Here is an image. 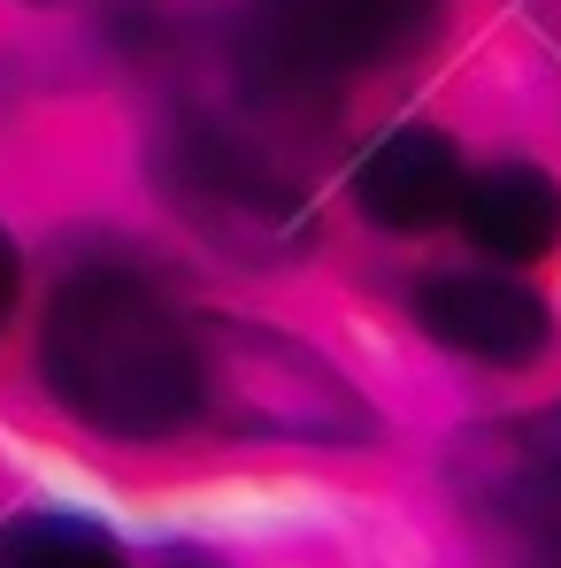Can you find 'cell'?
Listing matches in <instances>:
<instances>
[{"mask_svg": "<svg viewBox=\"0 0 561 568\" xmlns=\"http://www.w3.org/2000/svg\"><path fill=\"white\" fill-rule=\"evenodd\" d=\"M39 369L78 423L116 438H162L192 415V331L131 270H86L62 284Z\"/></svg>", "mask_w": 561, "mask_h": 568, "instance_id": "6da1fadb", "label": "cell"}, {"mask_svg": "<svg viewBox=\"0 0 561 568\" xmlns=\"http://www.w3.org/2000/svg\"><path fill=\"white\" fill-rule=\"evenodd\" d=\"M439 0H254L247 16V70L270 93L354 85L362 70L408 54L431 31Z\"/></svg>", "mask_w": 561, "mask_h": 568, "instance_id": "7a4b0ae2", "label": "cell"}, {"mask_svg": "<svg viewBox=\"0 0 561 568\" xmlns=\"http://www.w3.org/2000/svg\"><path fill=\"white\" fill-rule=\"evenodd\" d=\"M162 185H170V200L186 207L200 231H216L223 246H247V254H278V246H292V239L308 231L300 192L284 185L270 162L239 154L216 123L170 131V146H162Z\"/></svg>", "mask_w": 561, "mask_h": 568, "instance_id": "3957f363", "label": "cell"}, {"mask_svg": "<svg viewBox=\"0 0 561 568\" xmlns=\"http://www.w3.org/2000/svg\"><path fill=\"white\" fill-rule=\"evenodd\" d=\"M415 315L439 346L477 354V362H531L547 346V307L539 292L492 277V270H447L415 292Z\"/></svg>", "mask_w": 561, "mask_h": 568, "instance_id": "277c9868", "label": "cell"}, {"mask_svg": "<svg viewBox=\"0 0 561 568\" xmlns=\"http://www.w3.org/2000/svg\"><path fill=\"white\" fill-rule=\"evenodd\" d=\"M200 346H216L223 362H239L247 377H262V384H231V377L192 384V407H200V392H239V399H247V407H231L239 430H331V407H354L323 362L292 354L284 338H247V331H239V338H200ZM354 415H362V407H354Z\"/></svg>", "mask_w": 561, "mask_h": 568, "instance_id": "5b68a950", "label": "cell"}, {"mask_svg": "<svg viewBox=\"0 0 561 568\" xmlns=\"http://www.w3.org/2000/svg\"><path fill=\"white\" fill-rule=\"evenodd\" d=\"M477 499L531 568H561V407L515 430V446L500 454V476Z\"/></svg>", "mask_w": 561, "mask_h": 568, "instance_id": "8992f818", "label": "cell"}, {"mask_svg": "<svg viewBox=\"0 0 561 568\" xmlns=\"http://www.w3.org/2000/svg\"><path fill=\"white\" fill-rule=\"evenodd\" d=\"M354 200H362V215L392 223V231L439 223L454 207V146L439 131H423V123L377 139L362 154V170H354Z\"/></svg>", "mask_w": 561, "mask_h": 568, "instance_id": "52a82bcc", "label": "cell"}, {"mask_svg": "<svg viewBox=\"0 0 561 568\" xmlns=\"http://www.w3.org/2000/svg\"><path fill=\"white\" fill-rule=\"evenodd\" d=\"M462 223L484 254L539 262V254H554V239H561V185L547 170H531V162H500V170H484L469 185Z\"/></svg>", "mask_w": 561, "mask_h": 568, "instance_id": "ba28073f", "label": "cell"}, {"mask_svg": "<svg viewBox=\"0 0 561 568\" xmlns=\"http://www.w3.org/2000/svg\"><path fill=\"white\" fill-rule=\"evenodd\" d=\"M0 568H123V554L86 523H23L0 538Z\"/></svg>", "mask_w": 561, "mask_h": 568, "instance_id": "9c48e42d", "label": "cell"}, {"mask_svg": "<svg viewBox=\"0 0 561 568\" xmlns=\"http://www.w3.org/2000/svg\"><path fill=\"white\" fill-rule=\"evenodd\" d=\"M16 284H23V270H16V246L0 239V323H8V307H16Z\"/></svg>", "mask_w": 561, "mask_h": 568, "instance_id": "30bf717a", "label": "cell"}]
</instances>
